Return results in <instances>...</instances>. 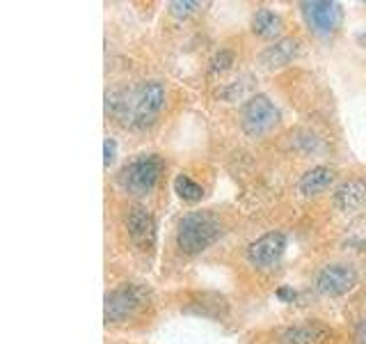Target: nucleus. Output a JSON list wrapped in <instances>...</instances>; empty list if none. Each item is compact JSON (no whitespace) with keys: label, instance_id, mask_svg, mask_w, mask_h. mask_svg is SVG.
Masks as SVG:
<instances>
[{"label":"nucleus","instance_id":"dca6fc26","mask_svg":"<svg viewBox=\"0 0 366 344\" xmlns=\"http://www.w3.org/2000/svg\"><path fill=\"white\" fill-rule=\"evenodd\" d=\"M199 7V3H183V0H174V3H170V14L177 16V19H186V16H190L195 10Z\"/></svg>","mask_w":366,"mask_h":344},{"label":"nucleus","instance_id":"7ed1b4c3","mask_svg":"<svg viewBox=\"0 0 366 344\" xmlns=\"http://www.w3.org/2000/svg\"><path fill=\"white\" fill-rule=\"evenodd\" d=\"M161 172H163V159L156 157V154H149V157L135 159L121 170V184L133 195H149L154 191V186L158 184Z\"/></svg>","mask_w":366,"mask_h":344},{"label":"nucleus","instance_id":"20e7f679","mask_svg":"<svg viewBox=\"0 0 366 344\" xmlns=\"http://www.w3.org/2000/svg\"><path fill=\"white\" fill-rule=\"evenodd\" d=\"M277 122H280V113H277V108L273 106V101L264 97V94H257V97H252L245 106H243L240 124L250 135H264L268 131H273Z\"/></svg>","mask_w":366,"mask_h":344},{"label":"nucleus","instance_id":"9d476101","mask_svg":"<svg viewBox=\"0 0 366 344\" xmlns=\"http://www.w3.org/2000/svg\"><path fill=\"white\" fill-rule=\"evenodd\" d=\"M298 55V39H280L275 41L273 46H268L264 53L259 55V65L268 69V72H275V69H282L291 62V60Z\"/></svg>","mask_w":366,"mask_h":344},{"label":"nucleus","instance_id":"9b49d317","mask_svg":"<svg viewBox=\"0 0 366 344\" xmlns=\"http://www.w3.org/2000/svg\"><path fill=\"white\" fill-rule=\"evenodd\" d=\"M366 202V182L362 179H348L334 191V204L341 211H353L360 209Z\"/></svg>","mask_w":366,"mask_h":344},{"label":"nucleus","instance_id":"f257e3e1","mask_svg":"<svg viewBox=\"0 0 366 344\" xmlns=\"http://www.w3.org/2000/svg\"><path fill=\"white\" fill-rule=\"evenodd\" d=\"M222 234L220 220L206 211H195L183 216L177 230V246L181 253L197 255L206 251L208 246L215 244L217 237Z\"/></svg>","mask_w":366,"mask_h":344},{"label":"nucleus","instance_id":"39448f33","mask_svg":"<svg viewBox=\"0 0 366 344\" xmlns=\"http://www.w3.org/2000/svg\"><path fill=\"white\" fill-rule=\"evenodd\" d=\"M302 14L304 21L309 23V28L320 34V37H330L341 28L344 21V10L339 3L332 0H311V3H302Z\"/></svg>","mask_w":366,"mask_h":344},{"label":"nucleus","instance_id":"aec40b11","mask_svg":"<svg viewBox=\"0 0 366 344\" xmlns=\"http://www.w3.org/2000/svg\"><path fill=\"white\" fill-rule=\"evenodd\" d=\"M357 335H360V342H364V344H366V322L360 326V331H357Z\"/></svg>","mask_w":366,"mask_h":344},{"label":"nucleus","instance_id":"4468645a","mask_svg":"<svg viewBox=\"0 0 366 344\" xmlns=\"http://www.w3.org/2000/svg\"><path fill=\"white\" fill-rule=\"evenodd\" d=\"M252 30H255V34H259V37H264V39H275L277 34L282 32V19L273 10H266L264 7V10H259L255 14Z\"/></svg>","mask_w":366,"mask_h":344},{"label":"nucleus","instance_id":"ddd939ff","mask_svg":"<svg viewBox=\"0 0 366 344\" xmlns=\"http://www.w3.org/2000/svg\"><path fill=\"white\" fill-rule=\"evenodd\" d=\"M332 182H334V170L318 166V168H311L307 175H302L298 186H300L302 195H318V193H323Z\"/></svg>","mask_w":366,"mask_h":344},{"label":"nucleus","instance_id":"423d86ee","mask_svg":"<svg viewBox=\"0 0 366 344\" xmlns=\"http://www.w3.org/2000/svg\"><path fill=\"white\" fill-rule=\"evenodd\" d=\"M147 303V291L140 285H121L106 296V319L124 322Z\"/></svg>","mask_w":366,"mask_h":344},{"label":"nucleus","instance_id":"f03ea898","mask_svg":"<svg viewBox=\"0 0 366 344\" xmlns=\"http://www.w3.org/2000/svg\"><path fill=\"white\" fill-rule=\"evenodd\" d=\"M165 108V88L158 81H147L130 92V126L147 128Z\"/></svg>","mask_w":366,"mask_h":344},{"label":"nucleus","instance_id":"412c9836","mask_svg":"<svg viewBox=\"0 0 366 344\" xmlns=\"http://www.w3.org/2000/svg\"><path fill=\"white\" fill-rule=\"evenodd\" d=\"M362 39H364V41H366V34H364V37H362Z\"/></svg>","mask_w":366,"mask_h":344},{"label":"nucleus","instance_id":"6ab92c4d","mask_svg":"<svg viewBox=\"0 0 366 344\" xmlns=\"http://www.w3.org/2000/svg\"><path fill=\"white\" fill-rule=\"evenodd\" d=\"M277 298L284 300V303H289V300L295 298V291L291 287H280V289H277Z\"/></svg>","mask_w":366,"mask_h":344},{"label":"nucleus","instance_id":"f8f14e48","mask_svg":"<svg viewBox=\"0 0 366 344\" xmlns=\"http://www.w3.org/2000/svg\"><path fill=\"white\" fill-rule=\"evenodd\" d=\"M126 223H128V234L133 237L135 244L149 246L154 241V218L144 206H135V209H130Z\"/></svg>","mask_w":366,"mask_h":344},{"label":"nucleus","instance_id":"2eb2a0df","mask_svg":"<svg viewBox=\"0 0 366 344\" xmlns=\"http://www.w3.org/2000/svg\"><path fill=\"white\" fill-rule=\"evenodd\" d=\"M174 191H177V195L186 202H197V200H202V195H204V188L197 182H193L188 175H179L174 179Z\"/></svg>","mask_w":366,"mask_h":344},{"label":"nucleus","instance_id":"1a4fd4ad","mask_svg":"<svg viewBox=\"0 0 366 344\" xmlns=\"http://www.w3.org/2000/svg\"><path fill=\"white\" fill-rule=\"evenodd\" d=\"M332 338V331L323 324H300L282 331L280 344H325Z\"/></svg>","mask_w":366,"mask_h":344},{"label":"nucleus","instance_id":"a211bd4d","mask_svg":"<svg viewBox=\"0 0 366 344\" xmlns=\"http://www.w3.org/2000/svg\"><path fill=\"white\" fill-rule=\"evenodd\" d=\"M103 154H106L103 163H106V168H108L110 163L117 159V143H115V138H106V143H103Z\"/></svg>","mask_w":366,"mask_h":344},{"label":"nucleus","instance_id":"0eeeda50","mask_svg":"<svg viewBox=\"0 0 366 344\" xmlns=\"http://www.w3.org/2000/svg\"><path fill=\"white\" fill-rule=\"evenodd\" d=\"M286 251V237L282 232H270L248 246V262L257 269H273L280 264Z\"/></svg>","mask_w":366,"mask_h":344},{"label":"nucleus","instance_id":"6e6552de","mask_svg":"<svg viewBox=\"0 0 366 344\" xmlns=\"http://www.w3.org/2000/svg\"><path fill=\"white\" fill-rule=\"evenodd\" d=\"M357 285V271L351 264H330L316 278V289L325 296H344Z\"/></svg>","mask_w":366,"mask_h":344},{"label":"nucleus","instance_id":"f3484780","mask_svg":"<svg viewBox=\"0 0 366 344\" xmlns=\"http://www.w3.org/2000/svg\"><path fill=\"white\" fill-rule=\"evenodd\" d=\"M233 65V53L231 51H220L215 58H213V72H226Z\"/></svg>","mask_w":366,"mask_h":344}]
</instances>
